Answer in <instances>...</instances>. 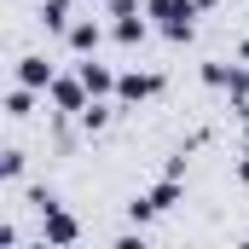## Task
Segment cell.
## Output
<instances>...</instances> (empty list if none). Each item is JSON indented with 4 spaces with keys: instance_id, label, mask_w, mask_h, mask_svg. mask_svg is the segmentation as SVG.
I'll return each mask as SVG.
<instances>
[{
    "instance_id": "6da1fadb",
    "label": "cell",
    "mask_w": 249,
    "mask_h": 249,
    "mask_svg": "<svg viewBox=\"0 0 249 249\" xmlns=\"http://www.w3.org/2000/svg\"><path fill=\"white\" fill-rule=\"evenodd\" d=\"M47 75H53V70H41V58H23V81H29V87H41Z\"/></svg>"
}]
</instances>
